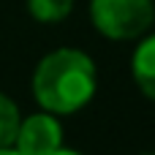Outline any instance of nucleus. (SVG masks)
Instances as JSON below:
<instances>
[{
	"label": "nucleus",
	"instance_id": "nucleus-8",
	"mask_svg": "<svg viewBox=\"0 0 155 155\" xmlns=\"http://www.w3.org/2000/svg\"><path fill=\"white\" fill-rule=\"evenodd\" d=\"M0 155H22V153H16L14 147H0Z\"/></svg>",
	"mask_w": 155,
	"mask_h": 155
},
{
	"label": "nucleus",
	"instance_id": "nucleus-1",
	"mask_svg": "<svg viewBox=\"0 0 155 155\" xmlns=\"http://www.w3.org/2000/svg\"><path fill=\"white\" fill-rule=\"evenodd\" d=\"M98 87L95 63L82 49H54L35 65L33 95L49 114H74L90 104Z\"/></svg>",
	"mask_w": 155,
	"mask_h": 155
},
{
	"label": "nucleus",
	"instance_id": "nucleus-7",
	"mask_svg": "<svg viewBox=\"0 0 155 155\" xmlns=\"http://www.w3.org/2000/svg\"><path fill=\"white\" fill-rule=\"evenodd\" d=\"M52 155H82V153H76V150H65V147H60V150H54Z\"/></svg>",
	"mask_w": 155,
	"mask_h": 155
},
{
	"label": "nucleus",
	"instance_id": "nucleus-4",
	"mask_svg": "<svg viewBox=\"0 0 155 155\" xmlns=\"http://www.w3.org/2000/svg\"><path fill=\"white\" fill-rule=\"evenodd\" d=\"M131 74H134L136 87L150 101H155V33L142 38V44L136 46L131 57Z\"/></svg>",
	"mask_w": 155,
	"mask_h": 155
},
{
	"label": "nucleus",
	"instance_id": "nucleus-6",
	"mask_svg": "<svg viewBox=\"0 0 155 155\" xmlns=\"http://www.w3.org/2000/svg\"><path fill=\"white\" fill-rule=\"evenodd\" d=\"M19 123H22L19 106L8 98L5 93H0V147H14Z\"/></svg>",
	"mask_w": 155,
	"mask_h": 155
},
{
	"label": "nucleus",
	"instance_id": "nucleus-5",
	"mask_svg": "<svg viewBox=\"0 0 155 155\" xmlns=\"http://www.w3.org/2000/svg\"><path fill=\"white\" fill-rule=\"evenodd\" d=\"M74 8V0H27V11L35 22L54 25L63 22Z\"/></svg>",
	"mask_w": 155,
	"mask_h": 155
},
{
	"label": "nucleus",
	"instance_id": "nucleus-3",
	"mask_svg": "<svg viewBox=\"0 0 155 155\" xmlns=\"http://www.w3.org/2000/svg\"><path fill=\"white\" fill-rule=\"evenodd\" d=\"M63 147V128L54 120V114L41 112L30 114L19 123L14 150L22 155H52L54 150Z\"/></svg>",
	"mask_w": 155,
	"mask_h": 155
},
{
	"label": "nucleus",
	"instance_id": "nucleus-2",
	"mask_svg": "<svg viewBox=\"0 0 155 155\" xmlns=\"http://www.w3.org/2000/svg\"><path fill=\"white\" fill-rule=\"evenodd\" d=\"M93 27L112 41L142 38L155 22L153 0H90Z\"/></svg>",
	"mask_w": 155,
	"mask_h": 155
}]
</instances>
